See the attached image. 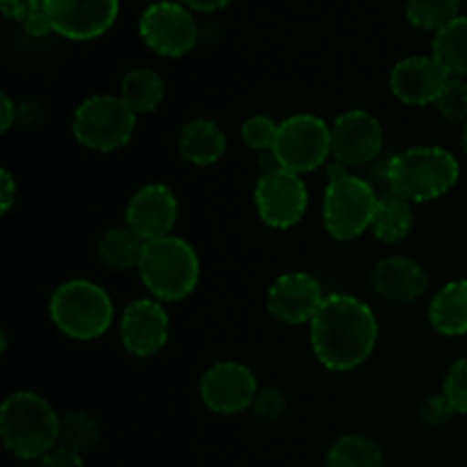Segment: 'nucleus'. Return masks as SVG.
I'll return each instance as SVG.
<instances>
[{"mask_svg":"<svg viewBox=\"0 0 467 467\" xmlns=\"http://www.w3.org/2000/svg\"><path fill=\"white\" fill-rule=\"evenodd\" d=\"M377 205L379 192L363 176L347 173L328 182L324 192V228L337 242L358 240L372 228Z\"/></svg>","mask_w":467,"mask_h":467,"instance_id":"obj_6","label":"nucleus"},{"mask_svg":"<svg viewBox=\"0 0 467 467\" xmlns=\"http://www.w3.org/2000/svg\"><path fill=\"white\" fill-rule=\"evenodd\" d=\"M23 27H26L27 35L35 36V39H41V36H46V35H50V32H55L53 30V23H50L48 14H46L44 5H41V7L36 9L35 14H30V16H27V21L23 23Z\"/></svg>","mask_w":467,"mask_h":467,"instance_id":"obj_35","label":"nucleus"},{"mask_svg":"<svg viewBox=\"0 0 467 467\" xmlns=\"http://www.w3.org/2000/svg\"><path fill=\"white\" fill-rule=\"evenodd\" d=\"M169 331H171L169 313L158 299L132 301L123 310L121 327H119L123 347L137 358H149L162 351L169 342Z\"/></svg>","mask_w":467,"mask_h":467,"instance_id":"obj_16","label":"nucleus"},{"mask_svg":"<svg viewBox=\"0 0 467 467\" xmlns=\"http://www.w3.org/2000/svg\"><path fill=\"white\" fill-rule=\"evenodd\" d=\"M48 313L59 333L87 342L108 333L114 319V304L103 287L85 278H76L62 283L53 292Z\"/></svg>","mask_w":467,"mask_h":467,"instance_id":"obj_5","label":"nucleus"},{"mask_svg":"<svg viewBox=\"0 0 467 467\" xmlns=\"http://www.w3.org/2000/svg\"><path fill=\"white\" fill-rule=\"evenodd\" d=\"M447 80L450 73L433 59V55H413L395 64L390 73V89L401 103L424 108L436 103Z\"/></svg>","mask_w":467,"mask_h":467,"instance_id":"obj_17","label":"nucleus"},{"mask_svg":"<svg viewBox=\"0 0 467 467\" xmlns=\"http://www.w3.org/2000/svg\"><path fill=\"white\" fill-rule=\"evenodd\" d=\"M442 395L456 410V415H467V358H459L450 365L442 383Z\"/></svg>","mask_w":467,"mask_h":467,"instance_id":"obj_30","label":"nucleus"},{"mask_svg":"<svg viewBox=\"0 0 467 467\" xmlns=\"http://www.w3.org/2000/svg\"><path fill=\"white\" fill-rule=\"evenodd\" d=\"M144 3H149V5H155V3H162V0H144Z\"/></svg>","mask_w":467,"mask_h":467,"instance_id":"obj_40","label":"nucleus"},{"mask_svg":"<svg viewBox=\"0 0 467 467\" xmlns=\"http://www.w3.org/2000/svg\"><path fill=\"white\" fill-rule=\"evenodd\" d=\"M456 410L451 409V404L447 401V397L442 395H431L427 401L422 404V409H420V418H422L424 424H429V427L433 429H441V427H447V424L454 420Z\"/></svg>","mask_w":467,"mask_h":467,"instance_id":"obj_32","label":"nucleus"},{"mask_svg":"<svg viewBox=\"0 0 467 467\" xmlns=\"http://www.w3.org/2000/svg\"><path fill=\"white\" fill-rule=\"evenodd\" d=\"M137 128V114L121 96L96 94L82 100L73 114V135L85 149L112 153L130 144Z\"/></svg>","mask_w":467,"mask_h":467,"instance_id":"obj_7","label":"nucleus"},{"mask_svg":"<svg viewBox=\"0 0 467 467\" xmlns=\"http://www.w3.org/2000/svg\"><path fill=\"white\" fill-rule=\"evenodd\" d=\"M44 5V0H0V9L9 21H21L26 23L30 14Z\"/></svg>","mask_w":467,"mask_h":467,"instance_id":"obj_34","label":"nucleus"},{"mask_svg":"<svg viewBox=\"0 0 467 467\" xmlns=\"http://www.w3.org/2000/svg\"><path fill=\"white\" fill-rule=\"evenodd\" d=\"M140 36L160 57H182L199 44V23L182 3L149 5L140 18Z\"/></svg>","mask_w":467,"mask_h":467,"instance_id":"obj_9","label":"nucleus"},{"mask_svg":"<svg viewBox=\"0 0 467 467\" xmlns=\"http://www.w3.org/2000/svg\"><path fill=\"white\" fill-rule=\"evenodd\" d=\"M463 0H406V18L413 27L438 32L461 16Z\"/></svg>","mask_w":467,"mask_h":467,"instance_id":"obj_26","label":"nucleus"},{"mask_svg":"<svg viewBox=\"0 0 467 467\" xmlns=\"http://www.w3.org/2000/svg\"><path fill=\"white\" fill-rule=\"evenodd\" d=\"M255 210L267 226L285 231L296 226L308 210V187L299 173L276 169L260 173L255 182Z\"/></svg>","mask_w":467,"mask_h":467,"instance_id":"obj_10","label":"nucleus"},{"mask_svg":"<svg viewBox=\"0 0 467 467\" xmlns=\"http://www.w3.org/2000/svg\"><path fill=\"white\" fill-rule=\"evenodd\" d=\"M123 103L140 117L155 112L167 96V82L155 68H132L123 76L121 94Z\"/></svg>","mask_w":467,"mask_h":467,"instance_id":"obj_23","label":"nucleus"},{"mask_svg":"<svg viewBox=\"0 0 467 467\" xmlns=\"http://www.w3.org/2000/svg\"><path fill=\"white\" fill-rule=\"evenodd\" d=\"M278 128H281V123H276L274 119L265 117V114H255V117H249L242 123V140L251 150H258V153L272 150L274 144H276Z\"/></svg>","mask_w":467,"mask_h":467,"instance_id":"obj_29","label":"nucleus"},{"mask_svg":"<svg viewBox=\"0 0 467 467\" xmlns=\"http://www.w3.org/2000/svg\"><path fill=\"white\" fill-rule=\"evenodd\" d=\"M16 196H18V187L16 181H14L12 173L7 169L0 171V213L7 214L12 210V205L16 203Z\"/></svg>","mask_w":467,"mask_h":467,"instance_id":"obj_36","label":"nucleus"},{"mask_svg":"<svg viewBox=\"0 0 467 467\" xmlns=\"http://www.w3.org/2000/svg\"><path fill=\"white\" fill-rule=\"evenodd\" d=\"M258 390L255 374L235 360L214 363L199 383L201 401L217 415H235L251 409Z\"/></svg>","mask_w":467,"mask_h":467,"instance_id":"obj_11","label":"nucleus"},{"mask_svg":"<svg viewBox=\"0 0 467 467\" xmlns=\"http://www.w3.org/2000/svg\"><path fill=\"white\" fill-rule=\"evenodd\" d=\"M178 222V199L164 182H149L126 205V226L144 242L171 235Z\"/></svg>","mask_w":467,"mask_h":467,"instance_id":"obj_15","label":"nucleus"},{"mask_svg":"<svg viewBox=\"0 0 467 467\" xmlns=\"http://www.w3.org/2000/svg\"><path fill=\"white\" fill-rule=\"evenodd\" d=\"M233 0H182V5L190 9H194V12H219V9L228 7Z\"/></svg>","mask_w":467,"mask_h":467,"instance_id":"obj_38","label":"nucleus"},{"mask_svg":"<svg viewBox=\"0 0 467 467\" xmlns=\"http://www.w3.org/2000/svg\"><path fill=\"white\" fill-rule=\"evenodd\" d=\"M377 340V315L351 295H328L310 322L315 358L331 372L360 368L372 356Z\"/></svg>","mask_w":467,"mask_h":467,"instance_id":"obj_1","label":"nucleus"},{"mask_svg":"<svg viewBox=\"0 0 467 467\" xmlns=\"http://www.w3.org/2000/svg\"><path fill=\"white\" fill-rule=\"evenodd\" d=\"M140 278L153 299L171 304L196 290L201 278V260L194 246L176 235L146 242L140 263Z\"/></svg>","mask_w":467,"mask_h":467,"instance_id":"obj_4","label":"nucleus"},{"mask_svg":"<svg viewBox=\"0 0 467 467\" xmlns=\"http://www.w3.org/2000/svg\"><path fill=\"white\" fill-rule=\"evenodd\" d=\"M429 322L441 336L461 337L467 333V278L451 281L433 295Z\"/></svg>","mask_w":467,"mask_h":467,"instance_id":"obj_20","label":"nucleus"},{"mask_svg":"<svg viewBox=\"0 0 467 467\" xmlns=\"http://www.w3.org/2000/svg\"><path fill=\"white\" fill-rule=\"evenodd\" d=\"M461 150H463V155L467 158V123L463 126V130H461Z\"/></svg>","mask_w":467,"mask_h":467,"instance_id":"obj_39","label":"nucleus"},{"mask_svg":"<svg viewBox=\"0 0 467 467\" xmlns=\"http://www.w3.org/2000/svg\"><path fill=\"white\" fill-rule=\"evenodd\" d=\"M436 112L445 119L447 123H467V82L465 78H450L445 89L433 103Z\"/></svg>","mask_w":467,"mask_h":467,"instance_id":"obj_28","label":"nucleus"},{"mask_svg":"<svg viewBox=\"0 0 467 467\" xmlns=\"http://www.w3.org/2000/svg\"><path fill=\"white\" fill-rule=\"evenodd\" d=\"M100 441V424L99 420L85 410H73L64 415L59 422V447L71 450L76 454L94 450Z\"/></svg>","mask_w":467,"mask_h":467,"instance_id":"obj_27","label":"nucleus"},{"mask_svg":"<svg viewBox=\"0 0 467 467\" xmlns=\"http://www.w3.org/2000/svg\"><path fill=\"white\" fill-rule=\"evenodd\" d=\"M226 132L210 119H192L178 132V153L194 167H210L226 153Z\"/></svg>","mask_w":467,"mask_h":467,"instance_id":"obj_19","label":"nucleus"},{"mask_svg":"<svg viewBox=\"0 0 467 467\" xmlns=\"http://www.w3.org/2000/svg\"><path fill=\"white\" fill-rule=\"evenodd\" d=\"M327 467H386V459L372 438L349 433L333 442L327 454Z\"/></svg>","mask_w":467,"mask_h":467,"instance_id":"obj_25","label":"nucleus"},{"mask_svg":"<svg viewBox=\"0 0 467 467\" xmlns=\"http://www.w3.org/2000/svg\"><path fill=\"white\" fill-rule=\"evenodd\" d=\"M59 422L48 400L30 390L12 392L0 406V436L21 461H39L59 447Z\"/></svg>","mask_w":467,"mask_h":467,"instance_id":"obj_2","label":"nucleus"},{"mask_svg":"<svg viewBox=\"0 0 467 467\" xmlns=\"http://www.w3.org/2000/svg\"><path fill=\"white\" fill-rule=\"evenodd\" d=\"M322 283L306 272L281 274L267 292V310L274 319L290 327L310 324L324 304Z\"/></svg>","mask_w":467,"mask_h":467,"instance_id":"obj_14","label":"nucleus"},{"mask_svg":"<svg viewBox=\"0 0 467 467\" xmlns=\"http://www.w3.org/2000/svg\"><path fill=\"white\" fill-rule=\"evenodd\" d=\"M55 35L71 41L103 36L119 16V0H44Z\"/></svg>","mask_w":467,"mask_h":467,"instance_id":"obj_13","label":"nucleus"},{"mask_svg":"<svg viewBox=\"0 0 467 467\" xmlns=\"http://www.w3.org/2000/svg\"><path fill=\"white\" fill-rule=\"evenodd\" d=\"M36 467H87L82 454H76L71 450H64V447H55L53 451L44 456V459L36 461Z\"/></svg>","mask_w":467,"mask_h":467,"instance_id":"obj_33","label":"nucleus"},{"mask_svg":"<svg viewBox=\"0 0 467 467\" xmlns=\"http://www.w3.org/2000/svg\"><path fill=\"white\" fill-rule=\"evenodd\" d=\"M251 409H254V413L258 415L263 422H278V420L285 418L287 413V397L281 388H260Z\"/></svg>","mask_w":467,"mask_h":467,"instance_id":"obj_31","label":"nucleus"},{"mask_svg":"<svg viewBox=\"0 0 467 467\" xmlns=\"http://www.w3.org/2000/svg\"><path fill=\"white\" fill-rule=\"evenodd\" d=\"M333 160L345 167H369L381 158L383 128L374 114L365 109H349L331 126Z\"/></svg>","mask_w":467,"mask_h":467,"instance_id":"obj_12","label":"nucleus"},{"mask_svg":"<svg viewBox=\"0 0 467 467\" xmlns=\"http://www.w3.org/2000/svg\"><path fill=\"white\" fill-rule=\"evenodd\" d=\"M431 55L450 78H467V16L454 18L433 35Z\"/></svg>","mask_w":467,"mask_h":467,"instance_id":"obj_24","label":"nucleus"},{"mask_svg":"<svg viewBox=\"0 0 467 467\" xmlns=\"http://www.w3.org/2000/svg\"><path fill=\"white\" fill-rule=\"evenodd\" d=\"M144 246L146 242L128 226H114L99 237L96 255L108 269L128 272V269H140Z\"/></svg>","mask_w":467,"mask_h":467,"instance_id":"obj_22","label":"nucleus"},{"mask_svg":"<svg viewBox=\"0 0 467 467\" xmlns=\"http://www.w3.org/2000/svg\"><path fill=\"white\" fill-rule=\"evenodd\" d=\"M272 150L287 171H315L333 155L331 126L315 114H295L281 123Z\"/></svg>","mask_w":467,"mask_h":467,"instance_id":"obj_8","label":"nucleus"},{"mask_svg":"<svg viewBox=\"0 0 467 467\" xmlns=\"http://www.w3.org/2000/svg\"><path fill=\"white\" fill-rule=\"evenodd\" d=\"M461 164L441 146H413L392 155L390 192L410 203H429L445 196L459 182Z\"/></svg>","mask_w":467,"mask_h":467,"instance_id":"obj_3","label":"nucleus"},{"mask_svg":"<svg viewBox=\"0 0 467 467\" xmlns=\"http://www.w3.org/2000/svg\"><path fill=\"white\" fill-rule=\"evenodd\" d=\"M369 231L383 244H400V242H404L410 235V231H413V203L401 199L395 192L379 194V205Z\"/></svg>","mask_w":467,"mask_h":467,"instance_id":"obj_21","label":"nucleus"},{"mask_svg":"<svg viewBox=\"0 0 467 467\" xmlns=\"http://www.w3.org/2000/svg\"><path fill=\"white\" fill-rule=\"evenodd\" d=\"M369 287L390 304H413L429 290V274L409 255H386L369 272Z\"/></svg>","mask_w":467,"mask_h":467,"instance_id":"obj_18","label":"nucleus"},{"mask_svg":"<svg viewBox=\"0 0 467 467\" xmlns=\"http://www.w3.org/2000/svg\"><path fill=\"white\" fill-rule=\"evenodd\" d=\"M18 121V103H14L7 94L0 96V130L7 132Z\"/></svg>","mask_w":467,"mask_h":467,"instance_id":"obj_37","label":"nucleus"}]
</instances>
